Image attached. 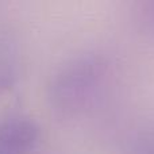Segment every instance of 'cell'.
I'll list each match as a JSON object with an SVG mask.
<instances>
[{"label": "cell", "instance_id": "cell-5", "mask_svg": "<svg viewBox=\"0 0 154 154\" xmlns=\"http://www.w3.org/2000/svg\"><path fill=\"white\" fill-rule=\"evenodd\" d=\"M16 81V75L11 66L0 65V95L8 91Z\"/></svg>", "mask_w": 154, "mask_h": 154}, {"label": "cell", "instance_id": "cell-3", "mask_svg": "<svg viewBox=\"0 0 154 154\" xmlns=\"http://www.w3.org/2000/svg\"><path fill=\"white\" fill-rule=\"evenodd\" d=\"M123 154H154V126L133 134L126 142Z\"/></svg>", "mask_w": 154, "mask_h": 154}, {"label": "cell", "instance_id": "cell-2", "mask_svg": "<svg viewBox=\"0 0 154 154\" xmlns=\"http://www.w3.org/2000/svg\"><path fill=\"white\" fill-rule=\"evenodd\" d=\"M41 141V127L26 115L0 119V154H34Z\"/></svg>", "mask_w": 154, "mask_h": 154}, {"label": "cell", "instance_id": "cell-1", "mask_svg": "<svg viewBox=\"0 0 154 154\" xmlns=\"http://www.w3.org/2000/svg\"><path fill=\"white\" fill-rule=\"evenodd\" d=\"M111 76V64L104 54L82 53L66 60L51 77L46 100L51 114L62 120L85 115L103 96Z\"/></svg>", "mask_w": 154, "mask_h": 154}, {"label": "cell", "instance_id": "cell-4", "mask_svg": "<svg viewBox=\"0 0 154 154\" xmlns=\"http://www.w3.org/2000/svg\"><path fill=\"white\" fill-rule=\"evenodd\" d=\"M134 18L142 29L154 34V0L138 3L134 10Z\"/></svg>", "mask_w": 154, "mask_h": 154}]
</instances>
